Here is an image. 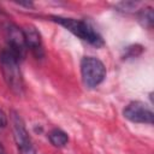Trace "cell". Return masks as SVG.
<instances>
[{
	"label": "cell",
	"instance_id": "6da1fadb",
	"mask_svg": "<svg viewBox=\"0 0 154 154\" xmlns=\"http://www.w3.org/2000/svg\"><path fill=\"white\" fill-rule=\"evenodd\" d=\"M53 22L60 24L66 30L76 35L83 41H87L88 43L101 47L103 45V40L101 35L97 32V30L87 20L82 19H75V18H66V17H59V16H52L51 17Z\"/></svg>",
	"mask_w": 154,
	"mask_h": 154
},
{
	"label": "cell",
	"instance_id": "7a4b0ae2",
	"mask_svg": "<svg viewBox=\"0 0 154 154\" xmlns=\"http://www.w3.org/2000/svg\"><path fill=\"white\" fill-rule=\"evenodd\" d=\"M19 63V59L8 48H5L0 52V70L6 84L16 94H22L24 89Z\"/></svg>",
	"mask_w": 154,
	"mask_h": 154
},
{
	"label": "cell",
	"instance_id": "52a82bcc",
	"mask_svg": "<svg viewBox=\"0 0 154 154\" xmlns=\"http://www.w3.org/2000/svg\"><path fill=\"white\" fill-rule=\"evenodd\" d=\"M23 32H24V37H25L26 48L30 49L31 53L36 58H42L43 57V46H42L41 35L37 31V29L32 25H28V26H25V29H23Z\"/></svg>",
	"mask_w": 154,
	"mask_h": 154
},
{
	"label": "cell",
	"instance_id": "7c38bea8",
	"mask_svg": "<svg viewBox=\"0 0 154 154\" xmlns=\"http://www.w3.org/2000/svg\"><path fill=\"white\" fill-rule=\"evenodd\" d=\"M0 154H6V152H5V149H4V147L1 146V143H0Z\"/></svg>",
	"mask_w": 154,
	"mask_h": 154
},
{
	"label": "cell",
	"instance_id": "8992f818",
	"mask_svg": "<svg viewBox=\"0 0 154 154\" xmlns=\"http://www.w3.org/2000/svg\"><path fill=\"white\" fill-rule=\"evenodd\" d=\"M18 59L22 61L25 58L26 53V45L23 29L18 28L14 24H10L7 28V47Z\"/></svg>",
	"mask_w": 154,
	"mask_h": 154
},
{
	"label": "cell",
	"instance_id": "8fae6325",
	"mask_svg": "<svg viewBox=\"0 0 154 154\" xmlns=\"http://www.w3.org/2000/svg\"><path fill=\"white\" fill-rule=\"evenodd\" d=\"M6 125H7V117H6V114L0 109V129L6 128Z\"/></svg>",
	"mask_w": 154,
	"mask_h": 154
},
{
	"label": "cell",
	"instance_id": "ba28073f",
	"mask_svg": "<svg viewBox=\"0 0 154 154\" xmlns=\"http://www.w3.org/2000/svg\"><path fill=\"white\" fill-rule=\"evenodd\" d=\"M48 138L51 141V143L57 147V148H61L65 147L69 142V137L66 135V132H64L60 129H53L49 134H48Z\"/></svg>",
	"mask_w": 154,
	"mask_h": 154
},
{
	"label": "cell",
	"instance_id": "9c48e42d",
	"mask_svg": "<svg viewBox=\"0 0 154 154\" xmlns=\"http://www.w3.org/2000/svg\"><path fill=\"white\" fill-rule=\"evenodd\" d=\"M140 20L143 23V25L146 26H152L153 20H154V14H153V10L150 7H146L141 10L140 13Z\"/></svg>",
	"mask_w": 154,
	"mask_h": 154
},
{
	"label": "cell",
	"instance_id": "30bf717a",
	"mask_svg": "<svg viewBox=\"0 0 154 154\" xmlns=\"http://www.w3.org/2000/svg\"><path fill=\"white\" fill-rule=\"evenodd\" d=\"M137 2H120L118 4L117 7H119L120 11H124V12H134V10L136 11V7H137Z\"/></svg>",
	"mask_w": 154,
	"mask_h": 154
},
{
	"label": "cell",
	"instance_id": "4fadbf2b",
	"mask_svg": "<svg viewBox=\"0 0 154 154\" xmlns=\"http://www.w3.org/2000/svg\"><path fill=\"white\" fill-rule=\"evenodd\" d=\"M0 13H1V8H0Z\"/></svg>",
	"mask_w": 154,
	"mask_h": 154
},
{
	"label": "cell",
	"instance_id": "3957f363",
	"mask_svg": "<svg viewBox=\"0 0 154 154\" xmlns=\"http://www.w3.org/2000/svg\"><path fill=\"white\" fill-rule=\"evenodd\" d=\"M83 83L88 88H95L106 77V67L101 60L94 57H84L81 61Z\"/></svg>",
	"mask_w": 154,
	"mask_h": 154
},
{
	"label": "cell",
	"instance_id": "277c9868",
	"mask_svg": "<svg viewBox=\"0 0 154 154\" xmlns=\"http://www.w3.org/2000/svg\"><path fill=\"white\" fill-rule=\"evenodd\" d=\"M11 122H12V129H13V137L18 147L19 154H36V149L32 146V142L26 131L25 124L20 118V116L16 112H12Z\"/></svg>",
	"mask_w": 154,
	"mask_h": 154
},
{
	"label": "cell",
	"instance_id": "5b68a950",
	"mask_svg": "<svg viewBox=\"0 0 154 154\" xmlns=\"http://www.w3.org/2000/svg\"><path fill=\"white\" fill-rule=\"evenodd\" d=\"M124 117L132 123H143V124H153L154 113L153 111L141 101L130 102L123 111Z\"/></svg>",
	"mask_w": 154,
	"mask_h": 154
}]
</instances>
